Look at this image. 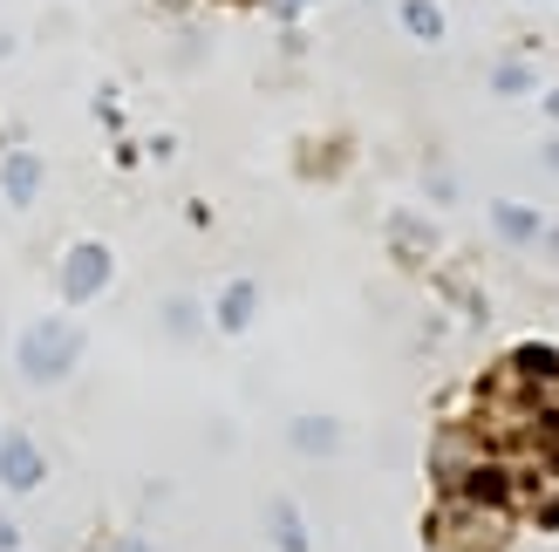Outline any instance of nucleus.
I'll use <instances>...</instances> for the list:
<instances>
[{"instance_id": "obj_1", "label": "nucleus", "mask_w": 559, "mask_h": 552, "mask_svg": "<svg viewBox=\"0 0 559 552\" xmlns=\"http://www.w3.org/2000/svg\"><path fill=\"white\" fill-rule=\"evenodd\" d=\"M82 362V327L62 321V314H48L35 327H21V341H14V369L27 389H55V382H69Z\"/></svg>"}, {"instance_id": "obj_2", "label": "nucleus", "mask_w": 559, "mask_h": 552, "mask_svg": "<svg viewBox=\"0 0 559 552\" xmlns=\"http://www.w3.org/2000/svg\"><path fill=\"white\" fill-rule=\"evenodd\" d=\"M512 539V505H478V499H443L430 518V545L437 552H498Z\"/></svg>"}, {"instance_id": "obj_3", "label": "nucleus", "mask_w": 559, "mask_h": 552, "mask_svg": "<svg viewBox=\"0 0 559 552\" xmlns=\"http://www.w3.org/2000/svg\"><path fill=\"white\" fill-rule=\"evenodd\" d=\"M109 280H117V253H109L103 239H75L69 253H62V300H69V308H90V300H103Z\"/></svg>"}, {"instance_id": "obj_4", "label": "nucleus", "mask_w": 559, "mask_h": 552, "mask_svg": "<svg viewBox=\"0 0 559 552\" xmlns=\"http://www.w3.org/2000/svg\"><path fill=\"white\" fill-rule=\"evenodd\" d=\"M48 484V457L27 430H8L0 436V491L8 499H35V491Z\"/></svg>"}, {"instance_id": "obj_5", "label": "nucleus", "mask_w": 559, "mask_h": 552, "mask_svg": "<svg viewBox=\"0 0 559 552\" xmlns=\"http://www.w3.org/2000/svg\"><path fill=\"white\" fill-rule=\"evenodd\" d=\"M41 157L35 151H8V157H0V191H8V205L14 212H27V205H35L41 199Z\"/></svg>"}, {"instance_id": "obj_6", "label": "nucleus", "mask_w": 559, "mask_h": 552, "mask_svg": "<svg viewBox=\"0 0 559 552\" xmlns=\"http://www.w3.org/2000/svg\"><path fill=\"white\" fill-rule=\"evenodd\" d=\"M491 232L506 245H539L546 239V212L539 205H519V199H498L491 205Z\"/></svg>"}, {"instance_id": "obj_7", "label": "nucleus", "mask_w": 559, "mask_h": 552, "mask_svg": "<svg viewBox=\"0 0 559 552\" xmlns=\"http://www.w3.org/2000/svg\"><path fill=\"white\" fill-rule=\"evenodd\" d=\"M253 314H260V287L239 273V280H226V293H218L212 321H218V335H246V327H253Z\"/></svg>"}, {"instance_id": "obj_8", "label": "nucleus", "mask_w": 559, "mask_h": 552, "mask_svg": "<svg viewBox=\"0 0 559 552\" xmlns=\"http://www.w3.org/2000/svg\"><path fill=\"white\" fill-rule=\"evenodd\" d=\"M287 444L300 457H334V451H342V423H334V417H294L287 423Z\"/></svg>"}, {"instance_id": "obj_9", "label": "nucleus", "mask_w": 559, "mask_h": 552, "mask_svg": "<svg viewBox=\"0 0 559 552\" xmlns=\"http://www.w3.org/2000/svg\"><path fill=\"white\" fill-rule=\"evenodd\" d=\"M266 532H273L280 552H307V518H300L287 499H273V505H266Z\"/></svg>"}, {"instance_id": "obj_10", "label": "nucleus", "mask_w": 559, "mask_h": 552, "mask_svg": "<svg viewBox=\"0 0 559 552\" xmlns=\"http://www.w3.org/2000/svg\"><path fill=\"white\" fill-rule=\"evenodd\" d=\"M396 21H403V35H416V41H443V8H437V0H403Z\"/></svg>"}, {"instance_id": "obj_11", "label": "nucleus", "mask_w": 559, "mask_h": 552, "mask_svg": "<svg viewBox=\"0 0 559 552\" xmlns=\"http://www.w3.org/2000/svg\"><path fill=\"white\" fill-rule=\"evenodd\" d=\"M199 327H205V308H199L191 293H171V300H164V335H171V341H191Z\"/></svg>"}, {"instance_id": "obj_12", "label": "nucleus", "mask_w": 559, "mask_h": 552, "mask_svg": "<svg viewBox=\"0 0 559 552\" xmlns=\"http://www.w3.org/2000/svg\"><path fill=\"white\" fill-rule=\"evenodd\" d=\"M491 89H498V96H533L539 75L525 69V62H498V69H491Z\"/></svg>"}, {"instance_id": "obj_13", "label": "nucleus", "mask_w": 559, "mask_h": 552, "mask_svg": "<svg viewBox=\"0 0 559 552\" xmlns=\"http://www.w3.org/2000/svg\"><path fill=\"white\" fill-rule=\"evenodd\" d=\"M512 369H519V375H539V382H559V355L533 341V348H519V355H512Z\"/></svg>"}, {"instance_id": "obj_14", "label": "nucleus", "mask_w": 559, "mask_h": 552, "mask_svg": "<svg viewBox=\"0 0 559 552\" xmlns=\"http://www.w3.org/2000/svg\"><path fill=\"white\" fill-rule=\"evenodd\" d=\"M0 552H21V526H14L8 512H0Z\"/></svg>"}, {"instance_id": "obj_15", "label": "nucleus", "mask_w": 559, "mask_h": 552, "mask_svg": "<svg viewBox=\"0 0 559 552\" xmlns=\"http://www.w3.org/2000/svg\"><path fill=\"white\" fill-rule=\"evenodd\" d=\"M539 164H546V171L559 178V136H552V144H546V151H539Z\"/></svg>"}, {"instance_id": "obj_16", "label": "nucleus", "mask_w": 559, "mask_h": 552, "mask_svg": "<svg viewBox=\"0 0 559 552\" xmlns=\"http://www.w3.org/2000/svg\"><path fill=\"white\" fill-rule=\"evenodd\" d=\"M546 117H552V123H559V89H546Z\"/></svg>"}, {"instance_id": "obj_17", "label": "nucleus", "mask_w": 559, "mask_h": 552, "mask_svg": "<svg viewBox=\"0 0 559 552\" xmlns=\"http://www.w3.org/2000/svg\"><path fill=\"white\" fill-rule=\"evenodd\" d=\"M0 55H14V41H8V35H0Z\"/></svg>"}, {"instance_id": "obj_18", "label": "nucleus", "mask_w": 559, "mask_h": 552, "mask_svg": "<svg viewBox=\"0 0 559 552\" xmlns=\"http://www.w3.org/2000/svg\"><path fill=\"white\" fill-rule=\"evenodd\" d=\"M280 8H300V0H280Z\"/></svg>"}]
</instances>
